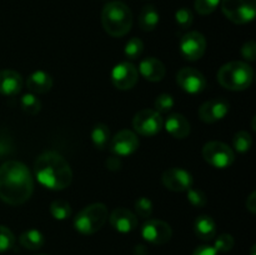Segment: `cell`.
Returning <instances> with one entry per match:
<instances>
[{
    "instance_id": "6da1fadb",
    "label": "cell",
    "mask_w": 256,
    "mask_h": 255,
    "mask_svg": "<svg viewBox=\"0 0 256 255\" xmlns=\"http://www.w3.org/2000/svg\"><path fill=\"white\" fill-rule=\"evenodd\" d=\"M34 192V179L22 162L8 160L0 166V199L16 206L26 202Z\"/></svg>"
},
{
    "instance_id": "7a4b0ae2",
    "label": "cell",
    "mask_w": 256,
    "mask_h": 255,
    "mask_svg": "<svg viewBox=\"0 0 256 255\" xmlns=\"http://www.w3.org/2000/svg\"><path fill=\"white\" fill-rule=\"evenodd\" d=\"M34 172L42 186L64 190L72 184V170L65 158L56 152H45L34 162Z\"/></svg>"
},
{
    "instance_id": "3957f363",
    "label": "cell",
    "mask_w": 256,
    "mask_h": 255,
    "mask_svg": "<svg viewBox=\"0 0 256 255\" xmlns=\"http://www.w3.org/2000/svg\"><path fill=\"white\" fill-rule=\"evenodd\" d=\"M102 24L105 32L114 38H122L132 30V12L122 2H110L102 12Z\"/></svg>"
},
{
    "instance_id": "277c9868",
    "label": "cell",
    "mask_w": 256,
    "mask_h": 255,
    "mask_svg": "<svg viewBox=\"0 0 256 255\" xmlns=\"http://www.w3.org/2000/svg\"><path fill=\"white\" fill-rule=\"evenodd\" d=\"M254 80V70L245 62H230L218 72V82L222 88L232 92L248 89Z\"/></svg>"
},
{
    "instance_id": "5b68a950",
    "label": "cell",
    "mask_w": 256,
    "mask_h": 255,
    "mask_svg": "<svg viewBox=\"0 0 256 255\" xmlns=\"http://www.w3.org/2000/svg\"><path fill=\"white\" fill-rule=\"evenodd\" d=\"M109 218L106 205L94 202L82 208L74 218V228L84 235H92L99 232Z\"/></svg>"
},
{
    "instance_id": "8992f818",
    "label": "cell",
    "mask_w": 256,
    "mask_h": 255,
    "mask_svg": "<svg viewBox=\"0 0 256 255\" xmlns=\"http://www.w3.org/2000/svg\"><path fill=\"white\" fill-rule=\"evenodd\" d=\"M222 14L234 24H248L256 15V0H222Z\"/></svg>"
},
{
    "instance_id": "52a82bcc",
    "label": "cell",
    "mask_w": 256,
    "mask_h": 255,
    "mask_svg": "<svg viewBox=\"0 0 256 255\" xmlns=\"http://www.w3.org/2000/svg\"><path fill=\"white\" fill-rule=\"evenodd\" d=\"M202 158L212 166L218 169L229 168L234 162V150L222 142H209L202 146Z\"/></svg>"
},
{
    "instance_id": "ba28073f",
    "label": "cell",
    "mask_w": 256,
    "mask_h": 255,
    "mask_svg": "<svg viewBox=\"0 0 256 255\" xmlns=\"http://www.w3.org/2000/svg\"><path fill=\"white\" fill-rule=\"evenodd\" d=\"M164 126V120L160 112L155 109H142L135 114L132 119V128L138 134L152 138L159 134Z\"/></svg>"
},
{
    "instance_id": "9c48e42d",
    "label": "cell",
    "mask_w": 256,
    "mask_h": 255,
    "mask_svg": "<svg viewBox=\"0 0 256 255\" xmlns=\"http://www.w3.org/2000/svg\"><path fill=\"white\" fill-rule=\"evenodd\" d=\"M142 236L150 244L162 245L172 239V229L164 220L149 219L142 225Z\"/></svg>"
},
{
    "instance_id": "30bf717a",
    "label": "cell",
    "mask_w": 256,
    "mask_h": 255,
    "mask_svg": "<svg viewBox=\"0 0 256 255\" xmlns=\"http://www.w3.org/2000/svg\"><path fill=\"white\" fill-rule=\"evenodd\" d=\"M180 52L186 60H199L206 52V39L199 32H186L180 40Z\"/></svg>"
},
{
    "instance_id": "8fae6325",
    "label": "cell",
    "mask_w": 256,
    "mask_h": 255,
    "mask_svg": "<svg viewBox=\"0 0 256 255\" xmlns=\"http://www.w3.org/2000/svg\"><path fill=\"white\" fill-rule=\"evenodd\" d=\"M138 80H139V72L132 62H122L112 68V82L116 89H132L138 84Z\"/></svg>"
},
{
    "instance_id": "7c38bea8",
    "label": "cell",
    "mask_w": 256,
    "mask_h": 255,
    "mask_svg": "<svg viewBox=\"0 0 256 255\" xmlns=\"http://www.w3.org/2000/svg\"><path fill=\"white\" fill-rule=\"evenodd\" d=\"M176 82L188 94H200L206 88V79L202 72L194 68H182L176 74Z\"/></svg>"
},
{
    "instance_id": "4fadbf2b",
    "label": "cell",
    "mask_w": 256,
    "mask_h": 255,
    "mask_svg": "<svg viewBox=\"0 0 256 255\" xmlns=\"http://www.w3.org/2000/svg\"><path fill=\"white\" fill-rule=\"evenodd\" d=\"M139 148V139L132 130L122 129L114 135L110 142V152L115 156H130Z\"/></svg>"
},
{
    "instance_id": "5bb4252c",
    "label": "cell",
    "mask_w": 256,
    "mask_h": 255,
    "mask_svg": "<svg viewBox=\"0 0 256 255\" xmlns=\"http://www.w3.org/2000/svg\"><path fill=\"white\" fill-rule=\"evenodd\" d=\"M162 185L170 192H186L194 185L192 175L182 168H170L162 172Z\"/></svg>"
},
{
    "instance_id": "9a60e30c",
    "label": "cell",
    "mask_w": 256,
    "mask_h": 255,
    "mask_svg": "<svg viewBox=\"0 0 256 255\" xmlns=\"http://www.w3.org/2000/svg\"><path fill=\"white\" fill-rule=\"evenodd\" d=\"M229 102L225 99H222V98H218V99H212L204 102L199 108L198 114H199V118L202 122L212 124V122L224 119L228 115V112H229Z\"/></svg>"
},
{
    "instance_id": "2e32d148",
    "label": "cell",
    "mask_w": 256,
    "mask_h": 255,
    "mask_svg": "<svg viewBox=\"0 0 256 255\" xmlns=\"http://www.w3.org/2000/svg\"><path fill=\"white\" fill-rule=\"evenodd\" d=\"M109 222L112 226L122 234L132 232L138 226L136 215L125 208H116L112 210L109 216Z\"/></svg>"
},
{
    "instance_id": "e0dca14e",
    "label": "cell",
    "mask_w": 256,
    "mask_h": 255,
    "mask_svg": "<svg viewBox=\"0 0 256 255\" xmlns=\"http://www.w3.org/2000/svg\"><path fill=\"white\" fill-rule=\"evenodd\" d=\"M24 86L22 76L18 72L5 69L0 72V94L4 96H15Z\"/></svg>"
},
{
    "instance_id": "ac0fdd59",
    "label": "cell",
    "mask_w": 256,
    "mask_h": 255,
    "mask_svg": "<svg viewBox=\"0 0 256 255\" xmlns=\"http://www.w3.org/2000/svg\"><path fill=\"white\" fill-rule=\"evenodd\" d=\"M138 72L142 74V78L152 82H162L164 79L165 74H166L165 65L159 59L152 56H148L142 59L139 64Z\"/></svg>"
},
{
    "instance_id": "d6986e66",
    "label": "cell",
    "mask_w": 256,
    "mask_h": 255,
    "mask_svg": "<svg viewBox=\"0 0 256 255\" xmlns=\"http://www.w3.org/2000/svg\"><path fill=\"white\" fill-rule=\"evenodd\" d=\"M166 132L175 139H185L190 134V122L182 114L169 115L164 122Z\"/></svg>"
},
{
    "instance_id": "ffe728a7",
    "label": "cell",
    "mask_w": 256,
    "mask_h": 255,
    "mask_svg": "<svg viewBox=\"0 0 256 255\" xmlns=\"http://www.w3.org/2000/svg\"><path fill=\"white\" fill-rule=\"evenodd\" d=\"M26 88L32 94H45L52 88V78L42 70H36L32 72L26 79Z\"/></svg>"
},
{
    "instance_id": "44dd1931",
    "label": "cell",
    "mask_w": 256,
    "mask_h": 255,
    "mask_svg": "<svg viewBox=\"0 0 256 255\" xmlns=\"http://www.w3.org/2000/svg\"><path fill=\"white\" fill-rule=\"evenodd\" d=\"M194 232L199 239L209 242L216 235V222L210 215H200L194 222Z\"/></svg>"
},
{
    "instance_id": "7402d4cb",
    "label": "cell",
    "mask_w": 256,
    "mask_h": 255,
    "mask_svg": "<svg viewBox=\"0 0 256 255\" xmlns=\"http://www.w3.org/2000/svg\"><path fill=\"white\" fill-rule=\"evenodd\" d=\"M159 12L152 5H146L142 8L139 15V26L144 32H152L156 29L158 24H159Z\"/></svg>"
},
{
    "instance_id": "603a6c76",
    "label": "cell",
    "mask_w": 256,
    "mask_h": 255,
    "mask_svg": "<svg viewBox=\"0 0 256 255\" xmlns=\"http://www.w3.org/2000/svg\"><path fill=\"white\" fill-rule=\"evenodd\" d=\"M19 242L22 246L28 250H39L40 248L44 246L45 238L40 230L30 229L22 232L19 238Z\"/></svg>"
},
{
    "instance_id": "cb8c5ba5",
    "label": "cell",
    "mask_w": 256,
    "mask_h": 255,
    "mask_svg": "<svg viewBox=\"0 0 256 255\" xmlns=\"http://www.w3.org/2000/svg\"><path fill=\"white\" fill-rule=\"evenodd\" d=\"M110 138V130L108 125L99 122L92 130V142L98 150L105 149Z\"/></svg>"
},
{
    "instance_id": "d4e9b609",
    "label": "cell",
    "mask_w": 256,
    "mask_h": 255,
    "mask_svg": "<svg viewBox=\"0 0 256 255\" xmlns=\"http://www.w3.org/2000/svg\"><path fill=\"white\" fill-rule=\"evenodd\" d=\"M50 212L56 220H66L72 216V205L66 200L58 199L50 204Z\"/></svg>"
},
{
    "instance_id": "484cf974",
    "label": "cell",
    "mask_w": 256,
    "mask_h": 255,
    "mask_svg": "<svg viewBox=\"0 0 256 255\" xmlns=\"http://www.w3.org/2000/svg\"><path fill=\"white\" fill-rule=\"evenodd\" d=\"M20 106H22V112L26 114L36 115L42 110V102L38 99L36 95L32 92H28V94L22 95L20 99Z\"/></svg>"
},
{
    "instance_id": "4316f807",
    "label": "cell",
    "mask_w": 256,
    "mask_h": 255,
    "mask_svg": "<svg viewBox=\"0 0 256 255\" xmlns=\"http://www.w3.org/2000/svg\"><path fill=\"white\" fill-rule=\"evenodd\" d=\"M252 145V135H250V132H246V130H240V132H238L236 134L234 135V138H232V146H234V149L236 150L238 152L244 154V152H249Z\"/></svg>"
},
{
    "instance_id": "83f0119b",
    "label": "cell",
    "mask_w": 256,
    "mask_h": 255,
    "mask_svg": "<svg viewBox=\"0 0 256 255\" xmlns=\"http://www.w3.org/2000/svg\"><path fill=\"white\" fill-rule=\"evenodd\" d=\"M142 52H144V42L139 38H132L125 44L124 54L129 60L139 59L142 56Z\"/></svg>"
},
{
    "instance_id": "f1b7e54d",
    "label": "cell",
    "mask_w": 256,
    "mask_h": 255,
    "mask_svg": "<svg viewBox=\"0 0 256 255\" xmlns=\"http://www.w3.org/2000/svg\"><path fill=\"white\" fill-rule=\"evenodd\" d=\"M15 244V236L9 228L0 225V254L12 249Z\"/></svg>"
},
{
    "instance_id": "f546056e",
    "label": "cell",
    "mask_w": 256,
    "mask_h": 255,
    "mask_svg": "<svg viewBox=\"0 0 256 255\" xmlns=\"http://www.w3.org/2000/svg\"><path fill=\"white\" fill-rule=\"evenodd\" d=\"M174 104H175L174 98H172L170 94L164 92V94H160L159 96L155 99L154 106H155V110H156L158 112H160V114H164V112H169L170 110L174 108Z\"/></svg>"
},
{
    "instance_id": "4dcf8cb0",
    "label": "cell",
    "mask_w": 256,
    "mask_h": 255,
    "mask_svg": "<svg viewBox=\"0 0 256 255\" xmlns=\"http://www.w3.org/2000/svg\"><path fill=\"white\" fill-rule=\"evenodd\" d=\"M188 194V200L190 202V204L194 205L196 208H202L208 204V198L202 190L198 189V188L192 186L190 189L186 190Z\"/></svg>"
},
{
    "instance_id": "1f68e13d",
    "label": "cell",
    "mask_w": 256,
    "mask_h": 255,
    "mask_svg": "<svg viewBox=\"0 0 256 255\" xmlns=\"http://www.w3.org/2000/svg\"><path fill=\"white\" fill-rule=\"evenodd\" d=\"M135 210H136L138 215L142 218H150L152 214V202L149 198L140 196L135 200L134 202Z\"/></svg>"
},
{
    "instance_id": "d6a6232c",
    "label": "cell",
    "mask_w": 256,
    "mask_h": 255,
    "mask_svg": "<svg viewBox=\"0 0 256 255\" xmlns=\"http://www.w3.org/2000/svg\"><path fill=\"white\" fill-rule=\"evenodd\" d=\"M175 20L182 29H188L192 26V22H194V15H192V10L188 8H180L175 12Z\"/></svg>"
},
{
    "instance_id": "836d02e7",
    "label": "cell",
    "mask_w": 256,
    "mask_h": 255,
    "mask_svg": "<svg viewBox=\"0 0 256 255\" xmlns=\"http://www.w3.org/2000/svg\"><path fill=\"white\" fill-rule=\"evenodd\" d=\"M234 238L230 234H222L215 239L214 242V249L216 250L218 252H228L234 248Z\"/></svg>"
},
{
    "instance_id": "e575fe53",
    "label": "cell",
    "mask_w": 256,
    "mask_h": 255,
    "mask_svg": "<svg viewBox=\"0 0 256 255\" xmlns=\"http://www.w3.org/2000/svg\"><path fill=\"white\" fill-rule=\"evenodd\" d=\"M222 0H195L194 8L198 14L209 15L214 12Z\"/></svg>"
},
{
    "instance_id": "d590c367",
    "label": "cell",
    "mask_w": 256,
    "mask_h": 255,
    "mask_svg": "<svg viewBox=\"0 0 256 255\" xmlns=\"http://www.w3.org/2000/svg\"><path fill=\"white\" fill-rule=\"evenodd\" d=\"M242 55L248 62H254L256 59V42L254 40H249L242 45Z\"/></svg>"
},
{
    "instance_id": "8d00e7d4",
    "label": "cell",
    "mask_w": 256,
    "mask_h": 255,
    "mask_svg": "<svg viewBox=\"0 0 256 255\" xmlns=\"http://www.w3.org/2000/svg\"><path fill=\"white\" fill-rule=\"evenodd\" d=\"M12 142L9 138L0 136V159L12 154Z\"/></svg>"
},
{
    "instance_id": "74e56055",
    "label": "cell",
    "mask_w": 256,
    "mask_h": 255,
    "mask_svg": "<svg viewBox=\"0 0 256 255\" xmlns=\"http://www.w3.org/2000/svg\"><path fill=\"white\" fill-rule=\"evenodd\" d=\"M192 255H218V252L210 245H200L194 250Z\"/></svg>"
},
{
    "instance_id": "f35d334b",
    "label": "cell",
    "mask_w": 256,
    "mask_h": 255,
    "mask_svg": "<svg viewBox=\"0 0 256 255\" xmlns=\"http://www.w3.org/2000/svg\"><path fill=\"white\" fill-rule=\"evenodd\" d=\"M105 165H106V168L109 170H112V172H116V170H120L122 169V162H120V158L119 156H110L109 159L106 160V162H105Z\"/></svg>"
},
{
    "instance_id": "ab89813d",
    "label": "cell",
    "mask_w": 256,
    "mask_h": 255,
    "mask_svg": "<svg viewBox=\"0 0 256 255\" xmlns=\"http://www.w3.org/2000/svg\"><path fill=\"white\" fill-rule=\"evenodd\" d=\"M246 209L249 210L250 212L255 214L256 212V192H252V194L249 195V198L246 199Z\"/></svg>"
},
{
    "instance_id": "60d3db41",
    "label": "cell",
    "mask_w": 256,
    "mask_h": 255,
    "mask_svg": "<svg viewBox=\"0 0 256 255\" xmlns=\"http://www.w3.org/2000/svg\"><path fill=\"white\" fill-rule=\"evenodd\" d=\"M146 254V248L144 245H136L135 246V255H145Z\"/></svg>"
},
{
    "instance_id": "b9f144b4",
    "label": "cell",
    "mask_w": 256,
    "mask_h": 255,
    "mask_svg": "<svg viewBox=\"0 0 256 255\" xmlns=\"http://www.w3.org/2000/svg\"><path fill=\"white\" fill-rule=\"evenodd\" d=\"M255 252V245H254V246L252 248V255H255V252Z\"/></svg>"
},
{
    "instance_id": "7bdbcfd3",
    "label": "cell",
    "mask_w": 256,
    "mask_h": 255,
    "mask_svg": "<svg viewBox=\"0 0 256 255\" xmlns=\"http://www.w3.org/2000/svg\"><path fill=\"white\" fill-rule=\"evenodd\" d=\"M38 255H48V254H38Z\"/></svg>"
}]
</instances>
